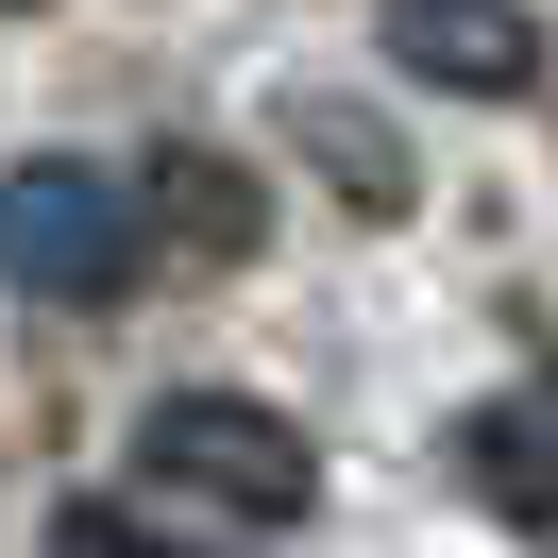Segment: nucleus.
I'll return each instance as SVG.
<instances>
[{
	"label": "nucleus",
	"instance_id": "obj_5",
	"mask_svg": "<svg viewBox=\"0 0 558 558\" xmlns=\"http://www.w3.org/2000/svg\"><path fill=\"white\" fill-rule=\"evenodd\" d=\"M136 204H153V238H186V254H238V238H254V186L220 170V153H153Z\"/></svg>",
	"mask_w": 558,
	"mask_h": 558
},
{
	"label": "nucleus",
	"instance_id": "obj_1",
	"mask_svg": "<svg viewBox=\"0 0 558 558\" xmlns=\"http://www.w3.org/2000/svg\"><path fill=\"white\" fill-rule=\"evenodd\" d=\"M136 474H153V508H204V524H305L322 508L305 423L254 407V389H170L136 423Z\"/></svg>",
	"mask_w": 558,
	"mask_h": 558
},
{
	"label": "nucleus",
	"instance_id": "obj_6",
	"mask_svg": "<svg viewBox=\"0 0 558 558\" xmlns=\"http://www.w3.org/2000/svg\"><path fill=\"white\" fill-rule=\"evenodd\" d=\"M305 136H322V186H339L355 220H389V204H407V170H389V136H373V119H339V102H305Z\"/></svg>",
	"mask_w": 558,
	"mask_h": 558
},
{
	"label": "nucleus",
	"instance_id": "obj_3",
	"mask_svg": "<svg viewBox=\"0 0 558 558\" xmlns=\"http://www.w3.org/2000/svg\"><path fill=\"white\" fill-rule=\"evenodd\" d=\"M389 69L440 102H542V17L524 0H389Z\"/></svg>",
	"mask_w": 558,
	"mask_h": 558
},
{
	"label": "nucleus",
	"instance_id": "obj_2",
	"mask_svg": "<svg viewBox=\"0 0 558 558\" xmlns=\"http://www.w3.org/2000/svg\"><path fill=\"white\" fill-rule=\"evenodd\" d=\"M136 271H153L136 170H102V153H35V170H0V288H35V305H119Z\"/></svg>",
	"mask_w": 558,
	"mask_h": 558
},
{
	"label": "nucleus",
	"instance_id": "obj_4",
	"mask_svg": "<svg viewBox=\"0 0 558 558\" xmlns=\"http://www.w3.org/2000/svg\"><path fill=\"white\" fill-rule=\"evenodd\" d=\"M457 474L508 524H558V389H490V407L457 423Z\"/></svg>",
	"mask_w": 558,
	"mask_h": 558
}]
</instances>
